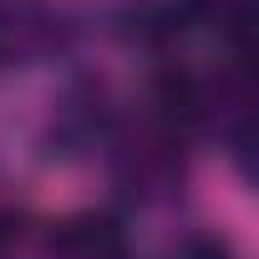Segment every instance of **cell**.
Segmentation results:
<instances>
[{
  "mask_svg": "<svg viewBox=\"0 0 259 259\" xmlns=\"http://www.w3.org/2000/svg\"><path fill=\"white\" fill-rule=\"evenodd\" d=\"M117 178L133 193H163L178 183V138L173 122L163 127H143L138 138H127L117 148Z\"/></svg>",
  "mask_w": 259,
  "mask_h": 259,
  "instance_id": "1",
  "label": "cell"
},
{
  "mask_svg": "<svg viewBox=\"0 0 259 259\" xmlns=\"http://www.w3.org/2000/svg\"><path fill=\"white\" fill-rule=\"evenodd\" d=\"M51 254L56 259H127V234L107 213H76V219L56 224Z\"/></svg>",
  "mask_w": 259,
  "mask_h": 259,
  "instance_id": "2",
  "label": "cell"
},
{
  "mask_svg": "<svg viewBox=\"0 0 259 259\" xmlns=\"http://www.w3.org/2000/svg\"><path fill=\"white\" fill-rule=\"evenodd\" d=\"M11 244H16V219H11V213H0V259H6Z\"/></svg>",
  "mask_w": 259,
  "mask_h": 259,
  "instance_id": "3",
  "label": "cell"
}]
</instances>
